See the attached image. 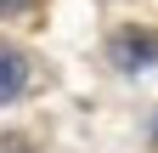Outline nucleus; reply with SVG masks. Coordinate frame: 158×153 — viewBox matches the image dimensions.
I'll use <instances>...</instances> for the list:
<instances>
[{
	"instance_id": "f257e3e1",
	"label": "nucleus",
	"mask_w": 158,
	"mask_h": 153,
	"mask_svg": "<svg viewBox=\"0 0 158 153\" xmlns=\"http://www.w3.org/2000/svg\"><path fill=\"white\" fill-rule=\"evenodd\" d=\"M113 63H118V68H152V63H158V34H152V28H124V34H113Z\"/></svg>"
},
{
	"instance_id": "f03ea898",
	"label": "nucleus",
	"mask_w": 158,
	"mask_h": 153,
	"mask_svg": "<svg viewBox=\"0 0 158 153\" xmlns=\"http://www.w3.org/2000/svg\"><path fill=\"white\" fill-rule=\"evenodd\" d=\"M23 85H28V57L17 46H0V102L23 97Z\"/></svg>"
},
{
	"instance_id": "7ed1b4c3",
	"label": "nucleus",
	"mask_w": 158,
	"mask_h": 153,
	"mask_svg": "<svg viewBox=\"0 0 158 153\" xmlns=\"http://www.w3.org/2000/svg\"><path fill=\"white\" fill-rule=\"evenodd\" d=\"M28 6H34V0H0V11H11V17H17V11H28Z\"/></svg>"
},
{
	"instance_id": "20e7f679",
	"label": "nucleus",
	"mask_w": 158,
	"mask_h": 153,
	"mask_svg": "<svg viewBox=\"0 0 158 153\" xmlns=\"http://www.w3.org/2000/svg\"><path fill=\"white\" fill-rule=\"evenodd\" d=\"M152 130H158V125H152Z\"/></svg>"
}]
</instances>
